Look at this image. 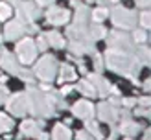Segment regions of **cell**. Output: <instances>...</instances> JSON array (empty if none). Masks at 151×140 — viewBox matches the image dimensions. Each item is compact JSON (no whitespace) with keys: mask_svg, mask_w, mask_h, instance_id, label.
<instances>
[]
</instances>
